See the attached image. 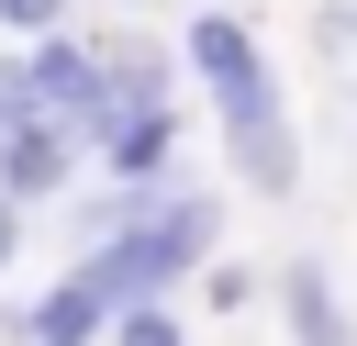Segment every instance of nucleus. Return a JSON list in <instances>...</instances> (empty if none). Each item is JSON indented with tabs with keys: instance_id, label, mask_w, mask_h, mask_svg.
<instances>
[{
	"instance_id": "nucleus-10",
	"label": "nucleus",
	"mask_w": 357,
	"mask_h": 346,
	"mask_svg": "<svg viewBox=\"0 0 357 346\" xmlns=\"http://www.w3.org/2000/svg\"><path fill=\"white\" fill-rule=\"evenodd\" d=\"M11 257H22V212L0 201V279H11Z\"/></svg>"
},
{
	"instance_id": "nucleus-4",
	"label": "nucleus",
	"mask_w": 357,
	"mask_h": 346,
	"mask_svg": "<svg viewBox=\"0 0 357 346\" xmlns=\"http://www.w3.org/2000/svg\"><path fill=\"white\" fill-rule=\"evenodd\" d=\"M100 179H112V190H145V201L190 190V179H178V112H134V123H112V134H100Z\"/></svg>"
},
{
	"instance_id": "nucleus-5",
	"label": "nucleus",
	"mask_w": 357,
	"mask_h": 346,
	"mask_svg": "<svg viewBox=\"0 0 357 346\" xmlns=\"http://www.w3.org/2000/svg\"><path fill=\"white\" fill-rule=\"evenodd\" d=\"M145 246H156L167 290H178V279H201V268H212V246H223V212H212V190H167V201L145 212Z\"/></svg>"
},
{
	"instance_id": "nucleus-9",
	"label": "nucleus",
	"mask_w": 357,
	"mask_h": 346,
	"mask_svg": "<svg viewBox=\"0 0 357 346\" xmlns=\"http://www.w3.org/2000/svg\"><path fill=\"white\" fill-rule=\"evenodd\" d=\"M112 346H190V324H178L167 301H145V313H123V324H112Z\"/></svg>"
},
{
	"instance_id": "nucleus-11",
	"label": "nucleus",
	"mask_w": 357,
	"mask_h": 346,
	"mask_svg": "<svg viewBox=\"0 0 357 346\" xmlns=\"http://www.w3.org/2000/svg\"><path fill=\"white\" fill-rule=\"evenodd\" d=\"M123 11H145V0H123Z\"/></svg>"
},
{
	"instance_id": "nucleus-6",
	"label": "nucleus",
	"mask_w": 357,
	"mask_h": 346,
	"mask_svg": "<svg viewBox=\"0 0 357 346\" xmlns=\"http://www.w3.org/2000/svg\"><path fill=\"white\" fill-rule=\"evenodd\" d=\"M112 324H123V313H112L78 268H67V279H45V290L22 301V346H112Z\"/></svg>"
},
{
	"instance_id": "nucleus-7",
	"label": "nucleus",
	"mask_w": 357,
	"mask_h": 346,
	"mask_svg": "<svg viewBox=\"0 0 357 346\" xmlns=\"http://www.w3.org/2000/svg\"><path fill=\"white\" fill-rule=\"evenodd\" d=\"M0 33L45 45V33H78V0H0Z\"/></svg>"
},
{
	"instance_id": "nucleus-1",
	"label": "nucleus",
	"mask_w": 357,
	"mask_h": 346,
	"mask_svg": "<svg viewBox=\"0 0 357 346\" xmlns=\"http://www.w3.org/2000/svg\"><path fill=\"white\" fill-rule=\"evenodd\" d=\"M178 67L201 78V100H212V123H223V134H245V123H279V112H290L245 11H190V22H178Z\"/></svg>"
},
{
	"instance_id": "nucleus-8",
	"label": "nucleus",
	"mask_w": 357,
	"mask_h": 346,
	"mask_svg": "<svg viewBox=\"0 0 357 346\" xmlns=\"http://www.w3.org/2000/svg\"><path fill=\"white\" fill-rule=\"evenodd\" d=\"M257 290H268V279H257V268H234V257H212V268H201V301H212V313H245Z\"/></svg>"
},
{
	"instance_id": "nucleus-3",
	"label": "nucleus",
	"mask_w": 357,
	"mask_h": 346,
	"mask_svg": "<svg viewBox=\"0 0 357 346\" xmlns=\"http://www.w3.org/2000/svg\"><path fill=\"white\" fill-rule=\"evenodd\" d=\"M268 301H279L290 346H357V324H346V290H335V268H324L312 246H290V257L268 268Z\"/></svg>"
},
{
	"instance_id": "nucleus-2",
	"label": "nucleus",
	"mask_w": 357,
	"mask_h": 346,
	"mask_svg": "<svg viewBox=\"0 0 357 346\" xmlns=\"http://www.w3.org/2000/svg\"><path fill=\"white\" fill-rule=\"evenodd\" d=\"M78 167H100L78 123H11V134H0V201H11V212L67 201V190H78Z\"/></svg>"
}]
</instances>
